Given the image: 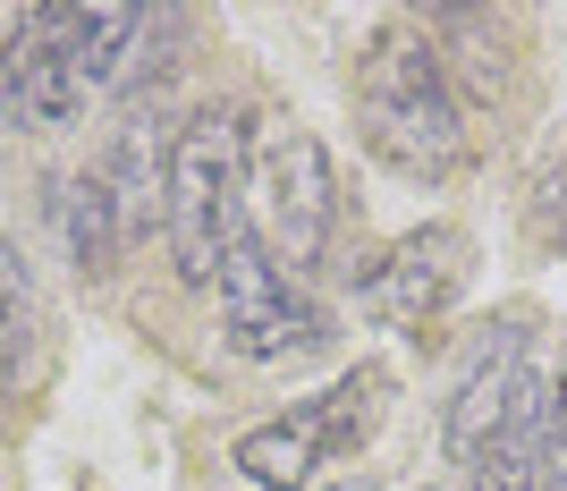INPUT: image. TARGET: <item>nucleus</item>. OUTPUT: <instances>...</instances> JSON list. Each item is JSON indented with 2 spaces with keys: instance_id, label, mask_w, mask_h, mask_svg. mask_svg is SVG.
Listing matches in <instances>:
<instances>
[{
  "instance_id": "f03ea898",
  "label": "nucleus",
  "mask_w": 567,
  "mask_h": 491,
  "mask_svg": "<svg viewBox=\"0 0 567 491\" xmlns=\"http://www.w3.org/2000/svg\"><path fill=\"white\" fill-rule=\"evenodd\" d=\"M355 127L373 144V162H390L399 178H457L466 162V111H457L450 60L432 51L424 25H381L364 60H355Z\"/></svg>"
},
{
  "instance_id": "9d476101",
  "label": "nucleus",
  "mask_w": 567,
  "mask_h": 491,
  "mask_svg": "<svg viewBox=\"0 0 567 491\" xmlns=\"http://www.w3.org/2000/svg\"><path fill=\"white\" fill-rule=\"evenodd\" d=\"M60 229H69V255L76 272H118V255H127V221H118L111 187H102V170H85V178H69L60 187Z\"/></svg>"
},
{
  "instance_id": "6e6552de",
  "label": "nucleus",
  "mask_w": 567,
  "mask_h": 491,
  "mask_svg": "<svg viewBox=\"0 0 567 491\" xmlns=\"http://www.w3.org/2000/svg\"><path fill=\"white\" fill-rule=\"evenodd\" d=\"M457 280H466V237L432 221V229L399 237V246L355 280V305H364L373 323H390V330H415L457 297Z\"/></svg>"
},
{
  "instance_id": "0eeeda50",
  "label": "nucleus",
  "mask_w": 567,
  "mask_h": 491,
  "mask_svg": "<svg viewBox=\"0 0 567 491\" xmlns=\"http://www.w3.org/2000/svg\"><path fill=\"white\" fill-rule=\"evenodd\" d=\"M85 102H94V85H85V69H76V51H69V0L25 9L18 34L0 43V119L51 136V127H76Z\"/></svg>"
},
{
  "instance_id": "2eb2a0df",
  "label": "nucleus",
  "mask_w": 567,
  "mask_h": 491,
  "mask_svg": "<svg viewBox=\"0 0 567 491\" xmlns=\"http://www.w3.org/2000/svg\"><path fill=\"white\" fill-rule=\"evenodd\" d=\"M432 491H450V483H432Z\"/></svg>"
},
{
  "instance_id": "39448f33",
  "label": "nucleus",
  "mask_w": 567,
  "mask_h": 491,
  "mask_svg": "<svg viewBox=\"0 0 567 491\" xmlns=\"http://www.w3.org/2000/svg\"><path fill=\"white\" fill-rule=\"evenodd\" d=\"M381 398H390V374H381V365H355L348 381L306 398L297 416H271V423H255V432H237V474L255 491H306L331 458H348L381 423Z\"/></svg>"
},
{
  "instance_id": "f8f14e48",
  "label": "nucleus",
  "mask_w": 567,
  "mask_h": 491,
  "mask_svg": "<svg viewBox=\"0 0 567 491\" xmlns=\"http://www.w3.org/2000/svg\"><path fill=\"white\" fill-rule=\"evenodd\" d=\"M534 237H543V246L559 237L567 246V170H550L543 187H534Z\"/></svg>"
},
{
  "instance_id": "4468645a",
  "label": "nucleus",
  "mask_w": 567,
  "mask_h": 491,
  "mask_svg": "<svg viewBox=\"0 0 567 491\" xmlns=\"http://www.w3.org/2000/svg\"><path fill=\"white\" fill-rule=\"evenodd\" d=\"M331 491H373V474H348V483H331Z\"/></svg>"
},
{
  "instance_id": "f257e3e1",
  "label": "nucleus",
  "mask_w": 567,
  "mask_h": 491,
  "mask_svg": "<svg viewBox=\"0 0 567 491\" xmlns=\"http://www.w3.org/2000/svg\"><path fill=\"white\" fill-rule=\"evenodd\" d=\"M550 423L559 416H550V390L534 374V330L499 323L466 356V374H457L441 441L474 474V491H534L543 483V458H550Z\"/></svg>"
},
{
  "instance_id": "423d86ee",
  "label": "nucleus",
  "mask_w": 567,
  "mask_h": 491,
  "mask_svg": "<svg viewBox=\"0 0 567 491\" xmlns=\"http://www.w3.org/2000/svg\"><path fill=\"white\" fill-rule=\"evenodd\" d=\"M220 339L246 365H280V356H313L331 339L322 305L288 280L280 263L262 255V237L237 221V237L220 246Z\"/></svg>"
},
{
  "instance_id": "1a4fd4ad",
  "label": "nucleus",
  "mask_w": 567,
  "mask_h": 491,
  "mask_svg": "<svg viewBox=\"0 0 567 491\" xmlns=\"http://www.w3.org/2000/svg\"><path fill=\"white\" fill-rule=\"evenodd\" d=\"M144 9H127V0H69V51H76V69H85V85H118L127 76V51H136V34H144Z\"/></svg>"
},
{
  "instance_id": "20e7f679",
  "label": "nucleus",
  "mask_w": 567,
  "mask_h": 491,
  "mask_svg": "<svg viewBox=\"0 0 567 491\" xmlns=\"http://www.w3.org/2000/svg\"><path fill=\"white\" fill-rule=\"evenodd\" d=\"M246 195H255V237L262 255L280 263L288 280H306L313 263L331 255L339 229V195H331V153L313 127L297 119H255L246 127Z\"/></svg>"
},
{
  "instance_id": "ddd939ff",
  "label": "nucleus",
  "mask_w": 567,
  "mask_h": 491,
  "mask_svg": "<svg viewBox=\"0 0 567 491\" xmlns=\"http://www.w3.org/2000/svg\"><path fill=\"white\" fill-rule=\"evenodd\" d=\"M534 491H567V407H559V423H550V458H543V483Z\"/></svg>"
},
{
  "instance_id": "9b49d317",
  "label": "nucleus",
  "mask_w": 567,
  "mask_h": 491,
  "mask_svg": "<svg viewBox=\"0 0 567 491\" xmlns=\"http://www.w3.org/2000/svg\"><path fill=\"white\" fill-rule=\"evenodd\" d=\"M25 330H34V272L0 237V390H9V374H18V356H25Z\"/></svg>"
},
{
  "instance_id": "7ed1b4c3",
  "label": "nucleus",
  "mask_w": 567,
  "mask_h": 491,
  "mask_svg": "<svg viewBox=\"0 0 567 491\" xmlns=\"http://www.w3.org/2000/svg\"><path fill=\"white\" fill-rule=\"evenodd\" d=\"M246 221V127L229 111H195L169 136L162 170V229L178 280H220V246Z\"/></svg>"
}]
</instances>
